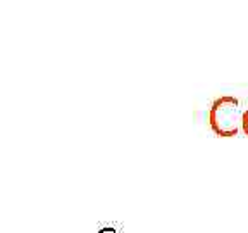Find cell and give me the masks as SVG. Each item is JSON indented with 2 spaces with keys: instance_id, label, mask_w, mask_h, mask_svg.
Here are the masks:
<instances>
[{
  "instance_id": "6da1fadb",
  "label": "cell",
  "mask_w": 248,
  "mask_h": 233,
  "mask_svg": "<svg viewBox=\"0 0 248 233\" xmlns=\"http://www.w3.org/2000/svg\"><path fill=\"white\" fill-rule=\"evenodd\" d=\"M240 113V100L234 97H219L212 102V107H210L209 113V123L210 128L216 132V135L219 136H234L240 132V126L232 123V121L238 117ZM241 119V117H238Z\"/></svg>"
},
{
  "instance_id": "7a4b0ae2",
  "label": "cell",
  "mask_w": 248,
  "mask_h": 233,
  "mask_svg": "<svg viewBox=\"0 0 248 233\" xmlns=\"http://www.w3.org/2000/svg\"><path fill=\"white\" fill-rule=\"evenodd\" d=\"M241 132L248 136V107L243 111V116H241Z\"/></svg>"
},
{
  "instance_id": "3957f363",
  "label": "cell",
  "mask_w": 248,
  "mask_h": 233,
  "mask_svg": "<svg viewBox=\"0 0 248 233\" xmlns=\"http://www.w3.org/2000/svg\"><path fill=\"white\" fill-rule=\"evenodd\" d=\"M98 233H117V230L114 226H104V228L98 230Z\"/></svg>"
}]
</instances>
